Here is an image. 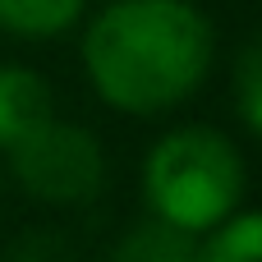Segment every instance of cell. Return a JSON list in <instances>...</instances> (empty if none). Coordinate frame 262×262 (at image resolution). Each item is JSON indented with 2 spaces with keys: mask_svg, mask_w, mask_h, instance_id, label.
<instances>
[{
  "mask_svg": "<svg viewBox=\"0 0 262 262\" xmlns=\"http://www.w3.org/2000/svg\"><path fill=\"white\" fill-rule=\"evenodd\" d=\"M212 51V23L189 0H115L83 37L92 88L129 115L180 106L207 78Z\"/></svg>",
  "mask_w": 262,
  "mask_h": 262,
  "instance_id": "cell-1",
  "label": "cell"
},
{
  "mask_svg": "<svg viewBox=\"0 0 262 262\" xmlns=\"http://www.w3.org/2000/svg\"><path fill=\"white\" fill-rule=\"evenodd\" d=\"M143 189L161 221L180 230H212L244 193V161L216 129H175L147 152Z\"/></svg>",
  "mask_w": 262,
  "mask_h": 262,
  "instance_id": "cell-2",
  "label": "cell"
},
{
  "mask_svg": "<svg viewBox=\"0 0 262 262\" xmlns=\"http://www.w3.org/2000/svg\"><path fill=\"white\" fill-rule=\"evenodd\" d=\"M14 175L41 203H88L101 189L106 157L88 129L46 120L23 143H14Z\"/></svg>",
  "mask_w": 262,
  "mask_h": 262,
  "instance_id": "cell-3",
  "label": "cell"
},
{
  "mask_svg": "<svg viewBox=\"0 0 262 262\" xmlns=\"http://www.w3.org/2000/svg\"><path fill=\"white\" fill-rule=\"evenodd\" d=\"M51 120V88L41 74L5 64L0 69V147L23 143L32 129Z\"/></svg>",
  "mask_w": 262,
  "mask_h": 262,
  "instance_id": "cell-4",
  "label": "cell"
},
{
  "mask_svg": "<svg viewBox=\"0 0 262 262\" xmlns=\"http://www.w3.org/2000/svg\"><path fill=\"white\" fill-rule=\"evenodd\" d=\"M111 262H198V244H193V230H180L157 216L134 226Z\"/></svg>",
  "mask_w": 262,
  "mask_h": 262,
  "instance_id": "cell-5",
  "label": "cell"
},
{
  "mask_svg": "<svg viewBox=\"0 0 262 262\" xmlns=\"http://www.w3.org/2000/svg\"><path fill=\"white\" fill-rule=\"evenodd\" d=\"M83 0H0V28L18 37H55L74 28Z\"/></svg>",
  "mask_w": 262,
  "mask_h": 262,
  "instance_id": "cell-6",
  "label": "cell"
},
{
  "mask_svg": "<svg viewBox=\"0 0 262 262\" xmlns=\"http://www.w3.org/2000/svg\"><path fill=\"white\" fill-rule=\"evenodd\" d=\"M216 235L198 249V262H262V212L216 221Z\"/></svg>",
  "mask_w": 262,
  "mask_h": 262,
  "instance_id": "cell-7",
  "label": "cell"
},
{
  "mask_svg": "<svg viewBox=\"0 0 262 262\" xmlns=\"http://www.w3.org/2000/svg\"><path fill=\"white\" fill-rule=\"evenodd\" d=\"M235 97H239L244 124L262 138V37L244 46V55L235 64Z\"/></svg>",
  "mask_w": 262,
  "mask_h": 262,
  "instance_id": "cell-8",
  "label": "cell"
},
{
  "mask_svg": "<svg viewBox=\"0 0 262 262\" xmlns=\"http://www.w3.org/2000/svg\"><path fill=\"white\" fill-rule=\"evenodd\" d=\"M0 262H74V249L55 230H28L18 244H9Z\"/></svg>",
  "mask_w": 262,
  "mask_h": 262,
  "instance_id": "cell-9",
  "label": "cell"
}]
</instances>
